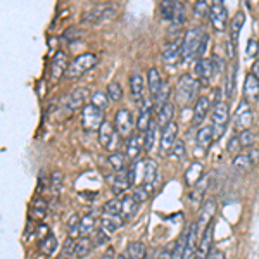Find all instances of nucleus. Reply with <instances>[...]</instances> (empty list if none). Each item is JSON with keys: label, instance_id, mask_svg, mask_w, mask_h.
<instances>
[{"label": "nucleus", "instance_id": "obj_1", "mask_svg": "<svg viewBox=\"0 0 259 259\" xmlns=\"http://www.w3.org/2000/svg\"><path fill=\"white\" fill-rule=\"evenodd\" d=\"M130 169V182L133 187H145L150 194L157 183V162L154 159H144L132 164Z\"/></svg>", "mask_w": 259, "mask_h": 259}, {"label": "nucleus", "instance_id": "obj_2", "mask_svg": "<svg viewBox=\"0 0 259 259\" xmlns=\"http://www.w3.org/2000/svg\"><path fill=\"white\" fill-rule=\"evenodd\" d=\"M204 36H206V33L199 26L187 30L185 36L182 40V62H190L194 61V57H199Z\"/></svg>", "mask_w": 259, "mask_h": 259}, {"label": "nucleus", "instance_id": "obj_3", "mask_svg": "<svg viewBox=\"0 0 259 259\" xmlns=\"http://www.w3.org/2000/svg\"><path fill=\"white\" fill-rule=\"evenodd\" d=\"M199 81L192 74H183L177 83V100L182 106H190L194 99H197Z\"/></svg>", "mask_w": 259, "mask_h": 259}, {"label": "nucleus", "instance_id": "obj_4", "mask_svg": "<svg viewBox=\"0 0 259 259\" xmlns=\"http://www.w3.org/2000/svg\"><path fill=\"white\" fill-rule=\"evenodd\" d=\"M97 64H99V57L95 54H81L73 62H69V68L66 71V78H69V80L80 78L87 71L94 69Z\"/></svg>", "mask_w": 259, "mask_h": 259}, {"label": "nucleus", "instance_id": "obj_5", "mask_svg": "<svg viewBox=\"0 0 259 259\" xmlns=\"http://www.w3.org/2000/svg\"><path fill=\"white\" fill-rule=\"evenodd\" d=\"M89 97V90L87 89H76L73 90L71 94L66 95L64 99L61 100L59 104V109H57V112H64V116H69L73 111H76L78 107L83 106V102H85V99Z\"/></svg>", "mask_w": 259, "mask_h": 259}, {"label": "nucleus", "instance_id": "obj_6", "mask_svg": "<svg viewBox=\"0 0 259 259\" xmlns=\"http://www.w3.org/2000/svg\"><path fill=\"white\" fill-rule=\"evenodd\" d=\"M228 104L223 100H218L212 107V132H214V139H220L225 133L228 124Z\"/></svg>", "mask_w": 259, "mask_h": 259}, {"label": "nucleus", "instance_id": "obj_7", "mask_svg": "<svg viewBox=\"0 0 259 259\" xmlns=\"http://www.w3.org/2000/svg\"><path fill=\"white\" fill-rule=\"evenodd\" d=\"M104 112L95 107L94 104H89V106L83 107L81 111V124L87 132H99V128L102 126L104 123Z\"/></svg>", "mask_w": 259, "mask_h": 259}, {"label": "nucleus", "instance_id": "obj_8", "mask_svg": "<svg viewBox=\"0 0 259 259\" xmlns=\"http://www.w3.org/2000/svg\"><path fill=\"white\" fill-rule=\"evenodd\" d=\"M209 19L216 31H225L228 23V11L221 0H214L209 7Z\"/></svg>", "mask_w": 259, "mask_h": 259}, {"label": "nucleus", "instance_id": "obj_9", "mask_svg": "<svg viewBox=\"0 0 259 259\" xmlns=\"http://www.w3.org/2000/svg\"><path fill=\"white\" fill-rule=\"evenodd\" d=\"M99 144L107 150H116V147L119 145V133L116 132V128L111 123L104 121L102 126L99 128ZM118 152V150H116Z\"/></svg>", "mask_w": 259, "mask_h": 259}, {"label": "nucleus", "instance_id": "obj_10", "mask_svg": "<svg viewBox=\"0 0 259 259\" xmlns=\"http://www.w3.org/2000/svg\"><path fill=\"white\" fill-rule=\"evenodd\" d=\"M133 114L128 109H119L114 116V128L121 139H130L133 135Z\"/></svg>", "mask_w": 259, "mask_h": 259}, {"label": "nucleus", "instance_id": "obj_11", "mask_svg": "<svg viewBox=\"0 0 259 259\" xmlns=\"http://www.w3.org/2000/svg\"><path fill=\"white\" fill-rule=\"evenodd\" d=\"M233 124L239 132H245V130H250V124H252V109H250L247 100H242L237 107L235 114H233Z\"/></svg>", "mask_w": 259, "mask_h": 259}, {"label": "nucleus", "instance_id": "obj_12", "mask_svg": "<svg viewBox=\"0 0 259 259\" xmlns=\"http://www.w3.org/2000/svg\"><path fill=\"white\" fill-rule=\"evenodd\" d=\"M107 183H109L112 194L119 195V194H123V192H126L128 187H132V182H130V169L124 168L121 171H114V173L107 177Z\"/></svg>", "mask_w": 259, "mask_h": 259}, {"label": "nucleus", "instance_id": "obj_13", "mask_svg": "<svg viewBox=\"0 0 259 259\" xmlns=\"http://www.w3.org/2000/svg\"><path fill=\"white\" fill-rule=\"evenodd\" d=\"M212 233H214V223H209L207 228L200 233V240L197 245V252H195V259H207L211 254L212 247Z\"/></svg>", "mask_w": 259, "mask_h": 259}, {"label": "nucleus", "instance_id": "obj_14", "mask_svg": "<svg viewBox=\"0 0 259 259\" xmlns=\"http://www.w3.org/2000/svg\"><path fill=\"white\" fill-rule=\"evenodd\" d=\"M178 140V124L177 123H169L168 126L162 130V135H161V140H159V149L161 152L164 154H169L173 150L175 144Z\"/></svg>", "mask_w": 259, "mask_h": 259}, {"label": "nucleus", "instance_id": "obj_15", "mask_svg": "<svg viewBox=\"0 0 259 259\" xmlns=\"http://www.w3.org/2000/svg\"><path fill=\"white\" fill-rule=\"evenodd\" d=\"M214 71H216L214 61L207 59V57H200V59L195 61V64H194V74L204 83H207L211 80V76H212Z\"/></svg>", "mask_w": 259, "mask_h": 259}, {"label": "nucleus", "instance_id": "obj_16", "mask_svg": "<svg viewBox=\"0 0 259 259\" xmlns=\"http://www.w3.org/2000/svg\"><path fill=\"white\" fill-rule=\"evenodd\" d=\"M182 61V41L175 40L162 49V62L166 66H177Z\"/></svg>", "mask_w": 259, "mask_h": 259}, {"label": "nucleus", "instance_id": "obj_17", "mask_svg": "<svg viewBox=\"0 0 259 259\" xmlns=\"http://www.w3.org/2000/svg\"><path fill=\"white\" fill-rule=\"evenodd\" d=\"M112 16H114V9H111V7H95V9L83 14V21L90 24H99V23H104V21L111 19Z\"/></svg>", "mask_w": 259, "mask_h": 259}, {"label": "nucleus", "instance_id": "obj_18", "mask_svg": "<svg viewBox=\"0 0 259 259\" xmlns=\"http://www.w3.org/2000/svg\"><path fill=\"white\" fill-rule=\"evenodd\" d=\"M212 140H214V132H212V126L199 128L197 137H195V150L200 152V154H204L207 149L211 147Z\"/></svg>", "mask_w": 259, "mask_h": 259}, {"label": "nucleus", "instance_id": "obj_19", "mask_svg": "<svg viewBox=\"0 0 259 259\" xmlns=\"http://www.w3.org/2000/svg\"><path fill=\"white\" fill-rule=\"evenodd\" d=\"M197 239H199V225L192 223L189 232H187V245L183 259H195V252H197Z\"/></svg>", "mask_w": 259, "mask_h": 259}, {"label": "nucleus", "instance_id": "obj_20", "mask_svg": "<svg viewBox=\"0 0 259 259\" xmlns=\"http://www.w3.org/2000/svg\"><path fill=\"white\" fill-rule=\"evenodd\" d=\"M69 68V62H68V54L62 52H56V56L52 57V80H59V78L64 74L66 76V71Z\"/></svg>", "mask_w": 259, "mask_h": 259}, {"label": "nucleus", "instance_id": "obj_21", "mask_svg": "<svg viewBox=\"0 0 259 259\" xmlns=\"http://www.w3.org/2000/svg\"><path fill=\"white\" fill-rule=\"evenodd\" d=\"M257 161H259V152L257 150H250L247 154H239V156L233 157V168H237L240 171H247L252 168Z\"/></svg>", "mask_w": 259, "mask_h": 259}, {"label": "nucleus", "instance_id": "obj_22", "mask_svg": "<svg viewBox=\"0 0 259 259\" xmlns=\"http://www.w3.org/2000/svg\"><path fill=\"white\" fill-rule=\"evenodd\" d=\"M144 144L145 140L142 139L140 135H132L130 139L126 140V149H124V154H126V159L128 161H137L144 149Z\"/></svg>", "mask_w": 259, "mask_h": 259}, {"label": "nucleus", "instance_id": "obj_23", "mask_svg": "<svg viewBox=\"0 0 259 259\" xmlns=\"http://www.w3.org/2000/svg\"><path fill=\"white\" fill-rule=\"evenodd\" d=\"M147 85H149V92L152 95V99H156L159 95V92L164 89V83H162V76L161 73L156 68H150L147 73Z\"/></svg>", "mask_w": 259, "mask_h": 259}, {"label": "nucleus", "instance_id": "obj_24", "mask_svg": "<svg viewBox=\"0 0 259 259\" xmlns=\"http://www.w3.org/2000/svg\"><path fill=\"white\" fill-rule=\"evenodd\" d=\"M244 95H245V100H247V102H252V100L259 99V80L252 73H249L247 76H245Z\"/></svg>", "mask_w": 259, "mask_h": 259}, {"label": "nucleus", "instance_id": "obj_25", "mask_svg": "<svg viewBox=\"0 0 259 259\" xmlns=\"http://www.w3.org/2000/svg\"><path fill=\"white\" fill-rule=\"evenodd\" d=\"M124 223V220L121 216H112V214H106L102 212V218H100V230L107 233V235H112L118 228H121V225Z\"/></svg>", "mask_w": 259, "mask_h": 259}, {"label": "nucleus", "instance_id": "obj_26", "mask_svg": "<svg viewBox=\"0 0 259 259\" xmlns=\"http://www.w3.org/2000/svg\"><path fill=\"white\" fill-rule=\"evenodd\" d=\"M150 112H152V102L150 100H145L140 107V114L139 119H137V128H139L140 133H145L149 130V124L152 123L150 121Z\"/></svg>", "mask_w": 259, "mask_h": 259}, {"label": "nucleus", "instance_id": "obj_27", "mask_svg": "<svg viewBox=\"0 0 259 259\" xmlns=\"http://www.w3.org/2000/svg\"><path fill=\"white\" fill-rule=\"evenodd\" d=\"M144 90H145V81H144V76L140 73H133L130 76V92H132V97L135 102H140L142 95H144Z\"/></svg>", "mask_w": 259, "mask_h": 259}, {"label": "nucleus", "instance_id": "obj_28", "mask_svg": "<svg viewBox=\"0 0 259 259\" xmlns=\"http://www.w3.org/2000/svg\"><path fill=\"white\" fill-rule=\"evenodd\" d=\"M214 214H216V202L214 200H207L202 207H200V218L197 221L199 227H204V230L207 228V225L212 223L214 220Z\"/></svg>", "mask_w": 259, "mask_h": 259}, {"label": "nucleus", "instance_id": "obj_29", "mask_svg": "<svg viewBox=\"0 0 259 259\" xmlns=\"http://www.w3.org/2000/svg\"><path fill=\"white\" fill-rule=\"evenodd\" d=\"M175 111H177V107H175V104L171 102H166L164 106L161 107L159 111H157V121L156 123L159 124V126H168L169 123H173V116H175Z\"/></svg>", "mask_w": 259, "mask_h": 259}, {"label": "nucleus", "instance_id": "obj_30", "mask_svg": "<svg viewBox=\"0 0 259 259\" xmlns=\"http://www.w3.org/2000/svg\"><path fill=\"white\" fill-rule=\"evenodd\" d=\"M211 107V102L207 97H199L195 100V106H194V123L195 124H200L206 118L207 111H209Z\"/></svg>", "mask_w": 259, "mask_h": 259}, {"label": "nucleus", "instance_id": "obj_31", "mask_svg": "<svg viewBox=\"0 0 259 259\" xmlns=\"http://www.w3.org/2000/svg\"><path fill=\"white\" fill-rule=\"evenodd\" d=\"M202 173H204V166L200 164V162H194V164H192L185 173V183L189 187H195L200 180L204 178Z\"/></svg>", "mask_w": 259, "mask_h": 259}, {"label": "nucleus", "instance_id": "obj_32", "mask_svg": "<svg viewBox=\"0 0 259 259\" xmlns=\"http://www.w3.org/2000/svg\"><path fill=\"white\" fill-rule=\"evenodd\" d=\"M94 249H95L94 239H90V237H80V239L76 240V250H74V256H76L78 259H83V257L89 256Z\"/></svg>", "mask_w": 259, "mask_h": 259}, {"label": "nucleus", "instance_id": "obj_33", "mask_svg": "<svg viewBox=\"0 0 259 259\" xmlns=\"http://www.w3.org/2000/svg\"><path fill=\"white\" fill-rule=\"evenodd\" d=\"M123 211H121V218H123L124 221L133 218V216L137 214V209H139V202L135 200V197L133 195H124L123 199Z\"/></svg>", "mask_w": 259, "mask_h": 259}, {"label": "nucleus", "instance_id": "obj_34", "mask_svg": "<svg viewBox=\"0 0 259 259\" xmlns=\"http://www.w3.org/2000/svg\"><path fill=\"white\" fill-rule=\"evenodd\" d=\"M145 254H147V249H145L144 242H132L124 250L126 259H145Z\"/></svg>", "mask_w": 259, "mask_h": 259}, {"label": "nucleus", "instance_id": "obj_35", "mask_svg": "<svg viewBox=\"0 0 259 259\" xmlns=\"http://www.w3.org/2000/svg\"><path fill=\"white\" fill-rule=\"evenodd\" d=\"M245 23V14L244 12H239L235 18L232 19V24H230V36H232V47L237 45V40H239V33L242 30Z\"/></svg>", "mask_w": 259, "mask_h": 259}, {"label": "nucleus", "instance_id": "obj_36", "mask_svg": "<svg viewBox=\"0 0 259 259\" xmlns=\"http://www.w3.org/2000/svg\"><path fill=\"white\" fill-rule=\"evenodd\" d=\"M38 249H40V252L44 254V256H52V254L57 250V239L52 235V233H49L44 240H40Z\"/></svg>", "mask_w": 259, "mask_h": 259}, {"label": "nucleus", "instance_id": "obj_37", "mask_svg": "<svg viewBox=\"0 0 259 259\" xmlns=\"http://www.w3.org/2000/svg\"><path fill=\"white\" fill-rule=\"evenodd\" d=\"M97 227V220H95L94 214H87L81 218L80 223V237H89L92 232Z\"/></svg>", "mask_w": 259, "mask_h": 259}, {"label": "nucleus", "instance_id": "obj_38", "mask_svg": "<svg viewBox=\"0 0 259 259\" xmlns=\"http://www.w3.org/2000/svg\"><path fill=\"white\" fill-rule=\"evenodd\" d=\"M47 211H49V204L45 202L44 199H36L31 206V218L44 220L45 214H47Z\"/></svg>", "mask_w": 259, "mask_h": 259}, {"label": "nucleus", "instance_id": "obj_39", "mask_svg": "<svg viewBox=\"0 0 259 259\" xmlns=\"http://www.w3.org/2000/svg\"><path fill=\"white\" fill-rule=\"evenodd\" d=\"M121 211H123V200L118 197L107 200V202L104 204V209H102V212L112 214V216H121Z\"/></svg>", "mask_w": 259, "mask_h": 259}, {"label": "nucleus", "instance_id": "obj_40", "mask_svg": "<svg viewBox=\"0 0 259 259\" xmlns=\"http://www.w3.org/2000/svg\"><path fill=\"white\" fill-rule=\"evenodd\" d=\"M156 140H157V123L152 121V123L149 124V130L145 132V144H144L145 150H152Z\"/></svg>", "mask_w": 259, "mask_h": 259}, {"label": "nucleus", "instance_id": "obj_41", "mask_svg": "<svg viewBox=\"0 0 259 259\" xmlns=\"http://www.w3.org/2000/svg\"><path fill=\"white\" fill-rule=\"evenodd\" d=\"M237 137H239V142H240V147L242 149L252 147V145L256 144V140H257L256 133H254L252 130H245V132H240Z\"/></svg>", "mask_w": 259, "mask_h": 259}, {"label": "nucleus", "instance_id": "obj_42", "mask_svg": "<svg viewBox=\"0 0 259 259\" xmlns=\"http://www.w3.org/2000/svg\"><path fill=\"white\" fill-rule=\"evenodd\" d=\"M74 250H76V239H71V237H68L64 242V245H62V252L59 259H73L76 257L74 256Z\"/></svg>", "mask_w": 259, "mask_h": 259}, {"label": "nucleus", "instance_id": "obj_43", "mask_svg": "<svg viewBox=\"0 0 259 259\" xmlns=\"http://www.w3.org/2000/svg\"><path fill=\"white\" fill-rule=\"evenodd\" d=\"M90 104H94V106L99 107L100 111L107 109V106H109V95L104 94V92H95L90 99Z\"/></svg>", "mask_w": 259, "mask_h": 259}, {"label": "nucleus", "instance_id": "obj_44", "mask_svg": "<svg viewBox=\"0 0 259 259\" xmlns=\"http://www.w3.org/2000/svg\"><path fill=\"white\" fill-rule=\"evenodd\" d=\"M175 9H177V2H171V0H164V2H161V16H162V19H164V21H173Z\"/></svg>", "mask_w": 259, "mask_h": 259}, {"label": "nucleus", "instance_id": "obj_45", "mask_svg": "<svg viewBox=\"0 0 259 259\" xmlns=\"http://www.w3.org/2000/svg\"><path fill=\"white\" fill-rule=\"evenodd\" d=\"M207 187H209V177H204L197 185L194 187V190H192V195H190L192 202H197V199L202 197V194L206 192Z\"/></svg>", "mask_w": 259, "mask_h": 259}, {"label": "nucleus", "instance_id": "obj_46", "mask_svg": "<svg viewBox=\"0 0 259 259\" xmlns=\"http://www.w3.org/2000/svg\"><path fill=\"white\" fill-rule=\"evenodd\" d=\"M107 95H109V100H112V102H119L123 99V89H121L118 81H112L107 85Z\"/></svg>", "mask_w": 259, "mask_h": 259}, {"label": "nucleus", "instance_id": "obj_47", "mask_svg": "<svg viewBox=\"0 0 259 259\" xmlns=\"http://www.w3.org/2000/svg\"><path fill=\"white\" fill-rule=\"evenodd\" d=\"M80 223H81V218L78 214H73L68 221V233L71 239H76L80 235Z\"/></svg>", "mask_w": 259, "mask_h": 259}, {"label": "nucleus", "instance_id": "obj_48", "mask_svg": "<svg viewBox=\"0 0 259 259\" xmlns=\"http://www.w3.org/2000/svg\"><path fill=\"white\" fill-rule=\"evenodd\" d=\"M187 19V7L183 2H177V9H175V18H173V24L175 26H182Z\"/></svg>", "mask_w": 259, "mask_h": 259}, {"label": "nucleus", "instance_id": "obj_49", "mask_svg": "<svg viewBox=\"0 0 259 259\" xmlns=\"http://www.w3.org/2000/svg\"><path fill=\"white\" fill-rule=\"evenodd\" d=\"M107 161H109V164L114 168V171H121V169H124L126 156H123V154H119V152H112L111 156L107 157Z\"/></svg>", "mask_w": 259, "mask_h": 259}, {"label": "nucleus", "instance_id": "obj_50", "mask_svg": "<svg viewBox=\"0 0 259 259\" xmlns=\"http://www.w3.org/2000/svg\"><path fill=\"white\" fill-rule=\"evenodd\" d=\"M185 245H187V232L178 239L177 245H175V249H173V252H171V259H183V254H185Z\"/></svg>", "mask_w": 259, "mask_h": 259}, {"label": "nucleus", "instance_id": "obj_51", "mask_svg": "<svg viewBox=\"0 0 259 259\" xmlns=\"http://www.w3.org/2000/svg\"><path fill=\"white\" fill-rule=\"evenodd\" d=\"M209 4L204 2V0H199V2H195L194 6V14L197 16V18H206V16H209Z\"/></svg>", "mask_w": 259, "mask_h": 259}, {"label": "nucleus", "instance_id": "obj_52", "mask_svg": "<svg viewBox=\"0 0 259 259\" xmlns=\"http://www.w3.org/2000/svg\"><path fill=\"white\" fill-rule=\"evenodd\" d=\"M133 197H135V200L139 204H142V202H145V200H147L149 197H150V192L145 189V187H135V189H133Z\"/></svg>", "mask_w": 259, "mask_h": 259}, {"label": "nucleus", "instance_id": "obj_53", "mask_svg": "<svg viewBox=\"0 0 259 259\" xmlns=\"http://www.w3.org/2000/svg\"><path fill=\"white\" fill-rule=\"evenodd\" d=\"M111 240V235H107L104 230H97V233H95V237H94V244H95V247H102L104 244H107V242Z\"/></svg>", "mask_w": 259, "mask_h": 259}, {"label": "nucleus", "instance_id": "obj_54", "mask_svg": "<svg viewBox=\"0 0 259 259\" xmlns=\"http://www.w3.org/2000/svg\"><path fill=\"white\" fill-rule=\"evenodd\" d=\"M50 187H52V190L56 192V194L61 190V187H62V173H61V171H54V173H52V180H50Z\"/></svg>", "mask_w": 259, "mask_h": 259}, {"label": "nucleus", "instance_id": "obj_55", "mask_svg": "<svg viewBox=\"0 0 259 259\" xmlns=\"http://www.w3.org/2000/svg\"><path fill=\"white\" fill-rule=\"evenodd\" d=\"M171 154H173V157H177V159H183V157H185V144H183L182 140H177Z\"/></svg>", "mask_w": 259, "mask_h": 259}, {"label": "nucleus", "instance_id": "obj_56", "mask_svg": "<svg viewBox=\"0 0 259 259\" xmlns=\"http://www.w3.org/2000/svg\"><path fill=\"white\" fill-rule=\"evenodd\" d=\"M240 142H239V137H232V140L228 142V152L230 154H235V156H239V150H240Z\"/></svg>", "mask_w": 259, "mask_h": 259}, {"label": "nucleus", "instance_id": "obj_57", "mask_svg": "<svg viewBox=\"0 0 259 259\" xmlns=\"http://www.w3.org/2000/svg\"><path fill=\"white\" fill-rule=\"evenodd\" d=\"M83 31L76 30V28H69V30H66V33L62 35V38H64L66 41H73L74 38H78V36L81 35Z\"/></svg>", "mask_w": 259, "mask_h": 259}, {"label": "nucleus", "instance_id": "obj_58", "mask_svg": "<svg viewBox=\"0 0 259 259\" xmlns=\"http://www.w3.org/2000/svg\"><path fill=\"white\" fill-rule=\"evenodd\" d=\"M233 83H235V69L230 71V80H227V95L228 97H232L233 95Z\"/></svg>", "mask_w": 259, "mask_h": 259}, {"label": "nucleus", "instance_id": "obj_59", "mask_svg": "<svg viewBox=\"0 0 259 259\" xmlns=\"http://www.w3.org/2000/svg\"><path fill=\"white\" fill-rule=\"evenodd\" d=\"M245 52H247V56H249V57H252L254 54L257 52V41L249 40V44H247V50H245Z\"/></svg>", "mask_w": 259, "mask_h": 259}, {"label": "nucleus", "instance_id": "obj_60", "mask_svg": "<svg viewBox=\"0 0 259 259\" xmlns=\"http://www.w3.org/2000/svg\"><path fill=\"white\" fill-rule=\"evenodd\" d=\"M207 259H227V257H225V252H223V250H211V254H209V257H207Z\"/></svg>", "mask_w": 259, "mask_h": 259}, {"label": "nucleus", "instance_id": "obj_61", "mask_svg": "<svg viewBox=\"0 0 259 259\" xmlns=\"http://www.w3.org/2000/svg\"><path fill=\"white\" fill-rule=\"evenodd\" d=\"M156 259H171V252L168 249H161L159 252H157Z\"/></svg>", "mask_w": 259, "mask_h": 259}, {"label": "nucleus", "instance_id": "obj_62", "mask_svg": "<svg viewBox=\"0 0 259 259\" xmlns=\"http://www.w3.org/2000/svg\"><path fill=\"white\" fill-rule=\"evenodd\" d=\"M100 259H116V256H114V249L112 247H109V249H106V252L100 256Z\"/></svg>", "mask_w": 259, "mask_h": 259}, {"label": "nucleus", "instance_id": "obj_63", "mask_svg": "<svg viewBox=\"0 0 259 259\" xmlns=\"http://www.w3.org/2000/svg\"><path fill=\"white\" fill-rule=\"evenodd\" d=\"M252 74L259 80V61H256V62L252 64Z\"/></svg>", "mask_w": 259, "mask_h": 259}, {"label": "nucleus", "instance_id": "obj_64", "mask_svg": "<svg viewBox=\"0 0 259 259\" xmlns=\"http://www.w3.org/2000/svg\"><path fill=\"white\" fill-rule=\"evenodd\" d=\"M116 259H126V257H124V252H121V254H119V256H118V257H116Z\"/></svg>", "mask_w": 259, "mask_h": 259}]
</instances>
